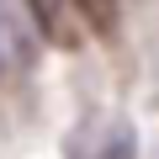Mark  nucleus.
<instances>
[{"label":"nucleus","mask_w":159,"mask_h":159,"mask_svg":"<svg viewBox=\"0 0 159 159\" xmlns=\"http://www.w3.org/2000/svg\"><path fill=\"white\" fill-rule=\"evenodd\" d=\"M27 6H32V16H37V27H43V37H48V43H58V48H74L80 37H85L74 0H27Z\"/></svg>","instance_id":"f03ea898"},{"label":"nucleus","mask_w":159,"mask_h":159,"mask_svg":"<svg viewBox=\"0 0 159 159\" xmlns=\"http://www.w3.org/2000/svg\"><path fill=\"white\" fill-rule=\"evenodd\" d=\"M69 159H133V127L122 117H90L69 133Z\"/></svg>","instance_id":"f257e3e1"},{"label":"nucleus","mask_w":159,"mask_h":159,"mask_svg":"<svg viewBox=\"0 0 159 159\" xmlns=\"http://www.w3.org/2000/svg\"><path fill=\"white\" fill-rule=\"evenodd\" d=\"M74 11L85 16L90 27H101V32H106V27H111V16H117V0H74Z\"/></svg>","instance_id":"7ed1b4c3"}]
</instances>
